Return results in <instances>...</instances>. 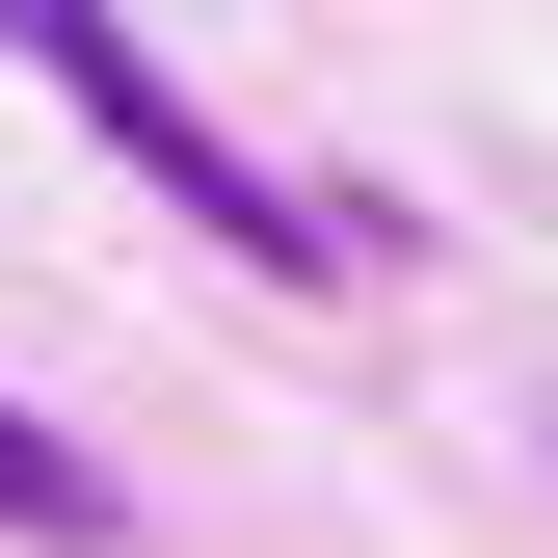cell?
Segmentation results:
<instances>
[{"label": "cell", "mask_w": 558, "mask_h": 558, "mask_svg": "<svg viewBox=\"0 0 558 558\" xmlns=\"http://www.w3.org/2000/svg\"><path fill=\"white\" fill-rule=\"evenodd\" d=\"M0 53H27L53 107H107V160L160 186L186 240H240V266H345V186H293V160H240V107H186L133 0H0Z\"/></svg>", "instance_id": "1"}, {"label": "cell", "mask_w": 558, "mask_h": 558, "mask_svg": "<svg viewBox=\"0 0 558 558\" xmlns=\"http://www.w3.org/2000/svg\"><path fill=\"white\" fill-rule=\"evenodd\" d=\"M0 532H27V558H133V478H107L81 426H27V399H0Z\"/></svg>", "instance_id": "2"}]
</instances>
